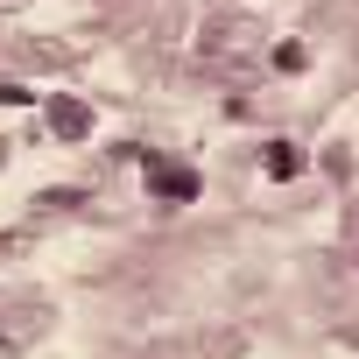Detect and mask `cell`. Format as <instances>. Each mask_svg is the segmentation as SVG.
<instances>
[{"label": "cell", "instance_id": "6da1fadb", "mask_svg": "<svg viewBox=\"0 0 359 359\" xmlns=\"http://www.w3.org/2000/svg\"><path fill=\"white\" fill-rule=\"evenodd\" d=\"M141 184H148V198H155V205H198L205 176H198L191 162H169V155H148V162H141Z\"/></svg>", "mask_w": 359, "mask_h": 359}, {"label": "cell", "instance_id": "7a4b0ae2", "mask_svg": "<svg viewBox=\"0 0 359 359\" xmlns=\"http://www.w3.org/2000/svg\"><path fill=\"white\" fill-rule=\"evenodd\" d=\"M50 127L64 141H78V134H92V106L85 99H50Z\"/></svg>", "mask_w": 359, "mask_h": 359}, {"label": "cell", "instance_id": "3957f363", "mask_svg": "<svg viewBox=\"0 0 359 359\" xmlns=\"http://www.w3.org/2000/svg\"><path fill=\"white\" fill-rule=\"evenodd\" d=\"M261 169L275 176V184H289V176H303V148H296V141H268V155H261Z\"/></svg>", "mask_w": 359, "mask_h": 359}, {"label": "cell", "instance_id": "277c9868", "mask_svg": "<svg viewBox=\"0 0 359 359\" xmlns=\"http://www.w3.org/2000/svg\"><path fill=\"white\" fill-rule=\"evenodd\" d=\"M275 71H303V43H275Z\"/></svg>", "mask_w": 359, "mask_h": 359}, {"label": "cell", "instance_id": "5b68a950", "mask_svg": "<svg viewBox=\"0 0 359 359\" xmlns=\"http://www.w3.org/2000/svg\"><path fill=\"white\" fill-rule=\"evenodd\" d=\"M0 106H36V92L29 85H0Z\"/></svg>", "mask_w": 359, "mask_h": 359}]
</instances>
